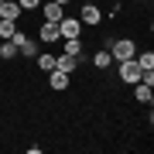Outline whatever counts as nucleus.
I'll list each match as a JSON object with an SVG mask.
<instances>
[{
	"mask_svg": "<svg viewBox=\"0 0 154 154\" xmlns=\"http://www.w3.org/2000/svg\"><path fill=\"white\" fill-rule=\"evenodd\" d=\"M110 55H113V62H127V58L137 55V45H134L130 38H120V41L110 45Z\"/></svg>",
	"mask_w": 154,
	"mask_h": 154,
	"instance_id": "1",
	"label": "nucleus"
},
{
	"mask_svg": "<svg viewBox=\"0 0 154 154\" xmlns=\"http://www.w3.org/2000/svg\"><path fill=\"white\" fill-rule=\"evenodd\" d=\"M82 34V21L79 17H62L58 21V38H79Z\"/></svg>",
	"mask_w": 154,
	"mask_h": 154,
	"instance_id": "2",
	"label": "nucleus"
},
{
	"mask_svg": "<svg viewBox=\"0 0 154 154\" xmlns=\"http://www.w3.org/2000/svg\"><path fill=\"white\" fill-rule=\"evenodd\" d=\"M140 75H144V69L137 65V62H134V58H127V62H120V79H123V82H140Z\"/></svg>",
	"mask_w": 154,
	"mask_h": 154,
	"instance_id": "3",
	"label": "nucleus"
},
{
	"mask_svg": "<svg viewBox=\"0 0 154 154\" xmlns=\"http://www.w3.org/2000/svg\"><path fill=\"white\" fill-rule=\"evenodd\" d=\"M41 14H45V21H51V24H58L62 17H65V4H55V0H48V4L41 7Z\"/></svg>",
	"mask_w": 154,
	"mask_h": 154,
	"instance_id": "4",
	"label": "nucleus"
},
{
	"mask_svg": "<svg viewBox=\"0 0 154 154\" xmlns=\"http://www.w3.org/2000/svg\"><path fill=\"white\" fill-rule=\"evenodd\" d=\"M0 17H4V21H17V17H21V4H17V0H4V4H0Z\"/></svg>",
	"mask_w": 154,
	"mask_h": 154,
	"instance_id": "5",
	"label": "nucleus"
},
{
	"mask_svg": "<svg viewBox=\"0 0 154 154\" xmlns=\"http://www.w3.org/2000/svg\"><path fill=\"white\" fill-rule=\"evenodd\" d=\"M48 86H51V89H69V72L51 69V72H48Z\"/></svg>",
	"mask_w": 154,
	"mask_h": 154,
	"instance_id": "6",
	"label": "nucleus"
},
{
	"mask_svg": "<svg viewBox=\"0 0 154 154\" xmlns=\"http://www.w3.org/2000/svg\"><path fill=\"white\" fill-rule=\"evenodd\" d=\"M79 21H82V24H99V21H103V14H99L96 4H86L82 14H79Z\"/></svg>",
	"mask_w": 154,
	"mask_h": 154,
	"instance_id": "7",
	"label": "nucleus"
},
{
	"mask_svg": "<svg viewBox=\"0 0 154 154\" xmlns=\"http://www.w3.org/2000/svg\"><path fill=\"white\" fill-rule=\"evenodd\" d=\"M151 89H154V86H147V82H134V96H137V103H147V106H151V99H154Z\"/></svg>",
	"mask_w": 154,
	"mask_h": 154,
	"instance_id": "8",
	"label": "nucleus"
},
{
	"mask_svg": "<svg viewBox=\"0 0 154 154\" xmlns=\"http://www.w3.org/2000/svg\"><path fill=\"white\" fill-rule=\"evenodd\" d=\"M38 34H41V41H58V24H51V21H45Z\"/></svg>",
	"mask_w": 154,
	"mask_h": 154,
	"instance_id": "9",
	"label": "nucleus"
},
{
	"mask_svg": "<svg viewBox=\"0 0 154 154\" xmlns=\"http://www.w3.org/2000/svg\"><path fill=\"white\" fill-rule=\"evenodd\" d=\"M75 65H79L75 55H62V58H55V69H62V72H75Z\"/></svg>",
	"mask_w": 154,
	"mask_h": 154,
	"instance_id": "10",
	"label": "nucleus"
},
{
	"mask_svg": "<svg viewBox=\"0 0 154 154\" xmlns=\"http://www.w3.org/2000/svg\"><path fill=\"white\" fill-rule=\"evenodd\" d=\"M93 65H96V69H110V65H113L110 48H106V51H96V55H93Z\"/></svg>",
	"mask_w": 154,
	"mask_h": 154,
	"instance_id": "11",
	"label": "nucleus"
},
{
	"mask_svg": "<svg viewBox=\"0 0 154 154\" xmlns=\"http://www.w3.org/2000/svg\"><path fill=\"white\" fill-rule=\"evenodd\" d=\"M65 55L82 58V41H79V38H65Z\"/></svg>",
	"mask_w": 154,
	"mask_h": 154,
	"instance_id": "12",
	"label": "nucleus"
},
{
	"mask_svg": "<svg viewBox=\"0 0 154 154\" xmlns=\"http://www.w3.org/2000/svg\"><path fill=\"white\" fill-rule=\"evenodd\" d=\"M134 62L147 72V69H154V51H144V55H134Z\"/></svg>",
	"mask_w": 154,
	"mask_h": 154,
	"instance_id": "13",
	"label": "nucleus"
},
{
	"mask_svg": "<svg viewBox=\"0 0 154 154\" xmlns=\"http://www.w3.org/2000/svg\"><path fill=\"white\" fill-rule=\"evenodd\" d=\"M17 31V24L14 21H4V17H0V38H4V41H11V34Z\"/></svg>",
	"mask_w": 154,
	"mask_h": 154,
	"instance_id": "14",
	"label": "nucleus"
},
{
	"mask_svg": "<svg viewBox=\"0 0 154 154\" xmlns=\"http://www.w3.org/2000/svg\"><path fill=\"white\" fill-rule=\"evenodd\" d=\"M38 69L41 72H51V69H55V55H38Z\"/></svg>",
	"mask_w": 154,
	"mask_h": 154,
	"instance_id": "15",
	"label": "nucleus"
},
{
	"mask_svg": "<svg viewBox=\"0 0 154 154\" xmlns=\"http://www.w3.org/2000/svg\"><path fill=\"white\" fill-rule=\"evenodd\" d=\"M17 55V45L14 41H4V45H0V58H14Z\"/></svg>",
	"mask_w": 154,
	"mask_h": 154,
	"instance_id": "16",
	"label": "nucleus"
},
{
	"mask_svg": "<svg viewBox=\"0 0 154 154\" xmlns=\"http://www.w3.org/2000/svg\"><path fill=\"white\" fill-rule=\"evenodd\" d=\"M17 55H24V58H34V55H38V48H34L31 41H24L21 48H17Z\"/></svg>",
	"mask_w": 154,
	"mask_h": 154,
	"instance_id": "17",
	"label": "nucleus"
},
{
	"mask_svg": "<svg viewBox=\"0 0 154 154\" xmlns=\"http://www.w3.org/2000/svg\"><path fill=\"white\" fill-rule=\"evenodd\" d=\"M17 4H21V11H38L41 0H17Z\"/></svg>",
	"mask_w": 154,
	"mask_h": 154,
	"instance_id": "18",
	"label": "nucleus"
},
{
	"mask_svg": "<svg viewBox=\"0 0 154 154\" xmlns=\"http://www.w3.org/2000/svg\"><path fill=\"white\" fill-rule=\"evenodd\" d=\"M55 4H69V0H55Z\"/></svg>",
	"mask_w": 154,
	"mask_h": 154,
	"instance_id": "19",
	"label": "nucleus"
},
{
	"mask_svg": "<svg viewBox=\"0 0 154 154\" xmlns=\"http://www.w3.org/2000/svg\"><path fill=\"white\" fill-rule=\"evenodd\" d=\"M0 4H4V0H0Z\"/></svg>",
	"mask_w": 154,
	"mask_h": 154,
	"instance_id": "20",
	"label": "nucleus"
}]
</instances>
